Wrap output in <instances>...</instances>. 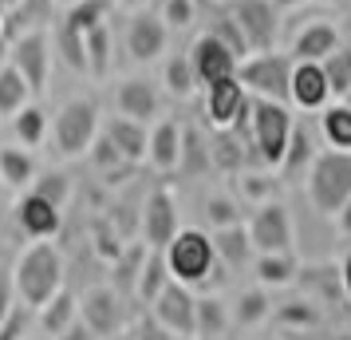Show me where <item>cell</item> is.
<instances>
[{"mask_svg": "<svg viewBox=\"0 0 351 340\" xmlns=\"http://www.w3.org/2000/svg\"><path fill=\"white\" fill-rule=\"evenodd\" d=\"M213 245H217V258L229 273H245L253 269V258H256V245L249 238V226H229V229H213Z\"/></svg>", "mask_w": 351, "mask_h": 340, "instance_id": "d4e9b609", "label": "cell"}, {"mask_svg": "<svg viewBox=\"0 0 351 340\" xmlns=\"http://www.w3.org/2000/svg\"><path fill=\"white\" fill-rule=\"evenodd\" d=\"M316 139H312V131L300 127L296 123V131H292V139H288V150L285 159H280V179H285V186H304V179H308V170H312V162H316Z\"/></svg>", "mask_w": 351, "mask_h": 340, "instance_id": "cb8c5ba5", "label": "cell"}, {"mask_svg": "<svg viewBox=\"0 0 351 340\" xmlns=\"http://www.w3.org/2000/svg\"><path fill=\"white\" fill-rule=\"evenodd\" d=\"M202 218H206L209 234H213V229H229V226L249 222V206L233 190H209L206 202H202Z\"/></svg>", "mask_w": 351, "mask_h": 340, "instance_id": "d6a6232c", "label": "cell"}, {"mask_svg": "<svg viewBox=\"0 0 351 340\" xmlns=\"http://www.w3.org/2000/svg\"><path fill=\"white\" fill-rule=\"evenodd\" d=\"M343 44V32H339V24H332L328 16H312L304 20V24H296L292 28V36H288V56L292 60H324L328 52H335Z\"/></svg>", "mask_w": 351, "mask_h": 340, "instance_id": "d6986e66", "label": "cell"}, {"mask_svg": "<svg viewBox=\"0 0 351 340\" xmlns=\"http://www.w3.org/2000/svg\"><path fill=\"white\" fill-rule=\"evenodd\" d=\"M166 340H197V337H170V332H166Z\"/></svg>", "mask_w": 351, "mask_h": 340, "instance_id": "91938a15", "label": "cell"}, {"mask_svg": "<svg viewBox=\"0 0 351 340\" xmlns=\"http://www.w3.org/2000/svg\"><path fill=\"white\" fill-rule=\"evenodd\" d=\"M319 139L332 150H348L351 155V103L348 99H332L319 111Z\"/></svg>", "mask_w": 351, "mask_h": 340, "instance_id": "d590c367", "label": "cell"}, {"mask_svg": "<svg viewBox=\"0 0 351 340\" xmlns=\"http://www.w3.org/2000/svg\"><path fill=\"white\" fill-rule=\"evenodd\" d=\"M103 135L114 143V150L123 155V162L130 166H143L146 162V146H150V123H138V119H127V115L114 111L107 123H103Z\"/></svg>", "mask_w": 351, "mask_h": 340, "instance_id": "7402d4cb", "label": "cell"}, {"mask_svg": "<svg viewBox=\"0 0 351 340\" xmlns=\"http://www.w3.org/2000/svg\"><path fill=\"white\" fill-rule=\"evenodd\" d=\"M249 340H280V337H249Z\"/></svg>", "mask_w": 351, "mask_h": 340, "instance_id": "6125c7cd", "label": "cell"}, {"mask_svg": "<svg viewBox=\"0 0 351 340\" xmlns=\"http://www.w3.org/2000/svg\"><path fill=\"white\" fill-rule=\"evenodd\" d=\"M146 253H150L146 242H127L123 253L111 261V285L119 293L134 297V285H138V273H143V265H146Z\"/></svg>", "mask_w": 351, "mask_h": 340, "instance_id": "8d00e7d4", "label": "cell"}, {"mask_svg": "<svg viewBox=\"0 0 351 340\" xmlns=\"http://www.w3.org/2000/svg\"><path fill=\"white\" fill-rule=\"evenodd\" d=\"M272 321L280 332H312L324 324V305H316L312 297H292V301L272 308Z\"/></svg>", "mask_w": 351, "mask_h": 340, "instance_id": "836d02e7", "label": "cell"}, {"mask_svg": "<svg viewBox=\"0 0 351 340\" xmlns=\"http://www.w3.org/2000/svg\"><path fill=\"white\" fill-rule=\"evenodd\" d=\"M332 222H335V234H339L343 242H351V198H348V202H343V210L335 214Z\"/></svg>", "mask_w": 351, "mask_h": 340, "instance_id": "c3c4849f", "label": "cell"}, {"mask_svg": "<svg viewBox=\"0 0 351 340\" xmlns=\"http://www.w3.org/2000/svg\"><path fill=\"white\" fill-rule=\"evenodd\" d=\"M241 139L249 143V166H280L288 150V139L296 131V115L288 103H272V99H253L249 115L241 123Z\"/></svg>", "mask_w": 351, "mask_h": 340, "instance_id": "7a4b0ae2", "label": "cell"}, {"mask_svg": "<svg viewBox=\"0 0 351 340\" xmlns=\"http://www.w3.org/2000/svg\"><path fill=\"white\" fill-rule=\"evenodd\" d=\"M304 198L319 218H335L351 198V155L324 146L304 179Z\"/></svg>", "mask_w": 351, "mask_h": 340, "instance_id": "5b68a950", "label": "cell"}, {"mask_svg": "<svg viewBox=\"0 0 351 340\" xmlns=\"http://www.w3.org/2000/svg\"><path fill=\"white\" fill-rule=\"evenodd\" d=\"M80 321L91 328L95 340H114L130 324V301L114 285H91L80 293Z\"/></svg>", "mask_w": 351, "mask_h": 340, "instance_id": "52a82bcc", "label": "cell"}, {"mask_svg": "<svg viewBox=\"0 0 351 340\" xmlns=\"http://www.w3.org/2000/svg\"><path fill=\"white\" fill-rule=\"evenodd\" d=\"M296 285H300L304 297H312L316 305L348 301V297H343V273H339V265H304Z\"/></svg>", "mask_w": 351, "mask_h": 340, "instance_id": "f546056e", "label": "cell"}, {"mask_svg": "<svg viewBox=\"0 0 351 340\" xmlns=\"http://www.w3.org/2000/svg\"><path fill=\"white\" fill-rule=\"evenodd\" d=\"M51 60H56V44H51L48 28H28V32H16V36H12V44H8V64L28 80V87H32L36 95H44V87H48Z\"/></svg>", "mask_w": 351, "mask_h": 340, "instance_id": "9c48e42d", "label": "cell"}, {"mask_svg": "<svg viewBox=\"0 0 351 340\" xmlns=\"http://www.w3.org/2000/svg\"><path fill=\"white\" fill-rule=\"evenodd\" d=\"M324 76H328V83H332V95L335 99H348V91H351V44L343 40L335 52H328L324 60Z\"/></svg>", "mask_w": 351, "mask_h": 340, "instance_id": "b9f144b4", "label": "cell"}, {"mask_svg": "<svg viewBox=\"0 0 351 340\" xmlns=\"http://www.w3.org/2000/svg\"><path fill=\"white\" fill-rule=\"evenodd\" d=\"M332 83L324 76V64L316 60H292V87H288V107H296V111H324L328 103H332Z\"/></svg>", "mask_w": 351, "mask_h": 340, "instance_id": "2e32d148", "label": "cell"}, {"mask_svg": "<svg viewBox=\"0 0 351 340\" xmlns=\"http://www.w3.org/2000/svg\"><path fill=\"white\" fill-rule=\"evenodd\" d=\"M272 301L265 285H253V289H241L233 301H229V313H233V328H261L265 321H272Z\"/></svg>", "mask_w": 351, "mask_h": 340, "instance_id": "1f68e13d", "label": "cell"}, {"mask_svg": "<svg viewBox=\"0 0 351 340\" xmlns=\"http://www.w3.org/2000/svg\"><path fill=\"white\" fill-rule=\"evenodd\" d=\"M20 301H16V285H12V269H4L0 265V321L16 308Z\"/></svg>", "mask_w": 351, "mask_h": 340, "instance_id": "7dc6e473", "label": "cell"}, {"mask_svg": "<svg viewBox=\"0 0 351 340\" xmlns=\"http://www.w3.org/2000/svg\"><path fill=\"white\" fill-rule=\"evenodd\" d=\"M237 80L253 99H272V103H288V87H292V56L280 48L269 52H249L237 67Z\"/></svg>", "mask_w": 351, "mask_h": 340, "instance_id": "8992f818", "label": "cell"}, {"mask_svg": "<svg viewBox=\"0 0 351 340\" xmlns=\"http://www.w3.org/2000/svg\"><path fill=\"white\" fill-rule=\"evenodd\" d=\"M300 258H296V249H280V253H256L253 258V277L256 285H265V289H296V281H300Z\"/></svg>", "mask_w": 351, "mask_h": 340, "instance_id": "603a6c76", "label": "cell"}, {"mask_svg": "<svg viewBox=\"0 0 351 340\" xmlns=\"http://www.w3.org/2000/svg\"><path fill=\"white\" fill-rule=\"evenodd\" d=\"M174 277H170V265H166V253L162 249H150L146 253V265L143 273H138V285H134V297H138V305H154V297H158L166 285H170Z\"/></svg>", "mask_w": 351, "mask_h": 340, "instance_id": "ab89813d", "label": "cell"}, {"mask_svg": "<svg viewBox=\"0 0 351 340\" xmlns=\"http://www.w3.org/2000/svg\"><path fill=\"white\" fill-rule=\"evenodd\" d=\"M182 234V214H178V198L170 186H158L143 198L138 210V242H146L150 249H166Z\"/></svg>", "mask_w": 351, "mask_h": 340, "instance_id": "7c38bea8", "label": "cell"}, {"mask_svg": "<svg viewBox=\"0 0 351 340\" xmlns=\"http://www.w3.org/2000/svg\"><path fill=\"white\" fill-rule=\"evenodd\" d=\"M24 340H56V337H44V332H40V337H24Z\"/></svg>", "mask_w": 351, "mask_h": 340, "instance_id": "680465c9", "label": "cell"}, {"mask_svg": "<svg viewBox=\"0 0 351 340\" xmlns=\"http://www.w3.org/2000/svg\"><path fill=\"white\" fill-rule=\"evenodd\" d=\"M209 146H213V170L217 174H241L249 166V143L241 139V131H213L209 135Z\"/></svg>", "mask_w": 351, "mask_h": 340, "instance_id": "e575fe53", "label": "cell"}, {"mask_svg": "<svg viewBox=\"0 0 351 340\" xmlns=\"http://www.w3.org/2000/svg\"><path fill=\"white\" fill-rule=\"evenodd\" d=\"M4 198H8V186H4V179H0V206H4Z\"/></svg>", "mask_w": 351, "mask_h": 340, "instance_id": "9f6ffc18", "label": "cell"}, {"mask_svg": "<svg viewBox=\"0 0 351 340\" xmlns=\"http://www.w3.org/2000/svg\"><path fill=\"white\" fill-rule=\"evenodd\" d=\"M272 4H276L280 12H296V8H304V4H308V0H272Z\"/></svg>", "mask_w": 351, "mask_h": 340, "instance_id": "816d5d0a", "label": "cell"}, {"mask_svg": "<svg viewBox=\"0 0 351 340\" xmlns=\"http://www.w3.org/2000/svg\"><path fill=\"white\" fill-rule=\"evenodd\" d=\"M339 32L348 36V44H351V16H348V20H343V28H339Z\"/></svg>", "mask_w": 351, "mask_h": 340, "instance_id": "f5cc1de1", "label": "cell"}, {"mask_svg": "<svg viewBox=\"0 0 351 340\" xmlns=\"http://www.w3.org/2000/svg\"><path fill=\"white\" fill-rule=\"evenodd\" d=\"M36 174H40V162H36V155L28 146H20V143L0 146V179H4V186L12 194H24L36 182Z\"/></svg>", "mask_w": 351, "mask_h": 340, "instance_id": "484cf974", "label": "cell"}, {"mask_svg": "<svg viewBox=\"0 0 351 340\" xmlns=\"http://www.w3.org/2000/svg\"><path fill=\"white\" fill-rule=\"evenodd\" d=\"M60 340H95V337H91V328H87L83 321H75V324H71V328H67V332H64Z\"/></svg>", "mask_w": 351, "mask_h": 340, "instance_id": "f907efd6", "label": "cell"}, {"mask_svg": "<svg viewBox=\"0 0 351 340\" xmlns=\"http://www.w3.org/2000/svg\"><path fill=\"white\" fill-rule=\"evenodd\" d=\"M166 253V265H170V277L190 285V289H202V293H213V285H225V265L217 258V245H213V234L209 229H197V226H182L174 242L162 249Z\"/></svg>", "mask_w": 351, "mask_h": 340, "instance_id": "6da1fadb", "label": "cell"}, {"mask_svg": "<svg viewBox=\"0 0 351 340\" xmlns=\"http://www.w3.org/2000/svg\"><path fill=\"white\" fill-rule=\"evenodd\" d=\"M4 4H8V12H16V8L24 4V0H4Z\"/></svg>", "mask_w": 351, "mask_h": 340, "instance_id": "11a10c76", "label": "cell"}, {"mask_svg": "<svg viewBox=\"0 0 351 340\" xmlns=\"http://www.w3.org/2000/svg\"><path fill=\"white\" fill-rule=\"evenodd\" d=\"M87 155H91V162H95L99 174H111V170H127V166H130V162H123V155L114 150V143L103 135V131H99V139L91 143V150H87Z\"/></svg>", "mask_w": 351, "mask_h": 340, "instance_id": "f6af8a7d", "label": "cell"}, {"mask_svg": "<svg viewBox=\"0 0 351 340\" xmlns=\"http://www.w3.org/2000/svg\"><path fill=\"white\" fill-rule=\"evenodd\" d=\"M245 226H249V238H253L256 253L296 249V222H292V210L285 206V198L249 210V222H245Z\"/></svg>", "mask_w": 351, "mask_h": 340, "instance_id": "4fadbf2b", "label": "cell"}, {"mask_svg": "<svg viewBox=\"0 0 351 340\" xmlns=\"http://www.w3.org/2000/svg\"><path fill=\"white\" fill-rule=\"evenodd\" d=\"M158 16L166 20L170 32H193L202 24V0H162Z\"/></svg>", "mask_w": 351, "mask_h": 340, "instance_id": "7bdbcfd3", "label": "cell"}, {"mask_svg": "<svg viewBox=\"0 0 351 340\" xmlns=\"http://www.w3.org/2000/svg\"><path fill=\"white\" fill-rule=\"evenodd\" d=\"M28 190H36L40 198H48V202H56L60 210H67V202H71V190H75V186H71V174H67V170H40Z\"/></svg>", "mask_w": 351, "mask_h": 340, "instance_id": "ee69618b", "label": "cell"}, {"mask_svg": "<svg viewBox=\"0 0 351 340\" xmlns=\"http://www.w3.org/2000/svg\"><path fill=\"white\" fill-rule=\"evenodd\" d=\"M75 321H80V297H75V293H67V289H60L48 305L36 308V328H40L44 337L60 340Z\"/></svg>", "mask_w": 351, "mask_h": 340, "instance_id": "f1b7e54d", "label": "cell"}, {"mask_svg": "<svg viewBox=\"0 0 351 340\" xmlns=\"http://www.w3.org/2000/svg\"><path fill=\"white\" fill-rule=\"evenodd\" d=\"M114 40H111V28H107V20L95 24L91 32H87V76H95L103 80L107 71H111V60H114Z\"/></svg>", "mask_w": 351, "mask_h": 340, "instance_id": "60d3db41", "label": "cell"}, {"mask_svg": "<svg viewBox=\"0 0 351 340\" xmlns=\"http://www.w3.org/2000/svg\"><path fill=\"white\" fill-rule=\"evenodd\" d=\"M225 12L233 16V24L241 28L249 52H269L280 48V8L272 0H221Z\"/></svg>", "mask_w": 351, "mask_h": 340, "instance_id": "ba28073f", "label": "cell"}, {"mask_svg": "<svg viewBox=\"0 0 351 340\" xmlns=\"http://www.w3.org/2000/svg\"><path fill=\"white\" fill-rule=\"evenodd\" d=\"M0 16H8V4H4V0H0Z\"/></svg>", "mask_w": 351, "mask_h": 340, "instance_id": "94428289", "label": "cell"}, {"mask_svg": "<svg viewBox=\"0 0 351 340\" xmlns=\"http://www.w3.org/2000/svg\"><path fill=\"white\" fill-rule=\"evenodd\" d=\"M249 103H253V95L245 91V83L237 76L202 87V115H206L209 131H237L249 115Z\"/></svg>", "mask_w": 351, "mask_h": 340, "instance_id": "30bf717a", "label": "cell"}, {"mask_svg": "<svg viewBox=\"0 0 351 340\" xmlns=\"http://www.w3.org/2000/svg\"><path fill=\"white\" fill-rule=\"evenodd\" d=\"M99 131H103V103L95 95H71L60 103V111L51 115V155L56 159H83L91 143L99 139Z\"/></svg>", "mask_w": 351, "mask_h": 340, "instance_id": "277c9868", "label": "cell"}, {"mask_svg": "<svg viewBox=\"0 0 351 340\" xmlns=\"http://www.w3.org/2000/svg\"><path fill=\"white\" fill-rule=\"evenodd\" d=\"M328 340H351V328H343V332H335V337H328Z\"/></svg>", "mask_w": 351, "mask_h": 340, "instance_id": "db71d44e", "label": "cell"}, {"mask_svg": "<svg viewBox=\"0 0 351 340\" xmlns=\"http://www.w3.org/2000/svg\"><path fill=\"white\" fill-rule=\"evenodd\" d=\"M170 28H166V20L154 12V8H134L127 16V32H123V44H127V56L130 64H158L162 56L170 52Z\"/></svg>", "mask_w": 351, "mask_h": 340, "instance_id": "8fae6325", "label": "cell"}, {"mask_svg": "<svg viewBox=\"0 0 351 340\" xmlns=\"http://www.w3.org/2000/svg\"><path fill=\"white\" fill-rule=\"evenodd\" d=\"M32 99H36V91L28 87V80L4 60V64H0V119H12V115L24 111Z\"/></svg>", "mask_w": 351, "mask_h": 340, "instance_id": "f35d334b", "label": "cell"}, {"mask_svg": "<svg viewBox=\"0 0 351 340\" xmlns=\"http://www.w3.org/2000/svg\"><path fill=\"white\" fill-rule=\"evenodd\" d=\"M12 218H16L20 234L28 238V242H51L60 226H64V210L48 202V198H40L36 190H24L16 198V206H12Z\"/></svg>", "mask_w": 351, "mask_h": 340, "instance_id": "e0dca14e", "label": "cell"}, {"mask_svg": "<svg viewBox=\"0 0 351 340\" xmlns=\"http://www.w3.org/2000/svg\"><path fill=\"white\" fill-rule=\"evenodd\" d=\"M32 317H36V308H28V305H16L4 321H0V340H24L28 337V324H32Z\"/></svg>", "mask_w": 351, "mask_h": 340, "instance_id": "bcb514c9", "label": "cell"}, {"mask_svg": "<svg viewBox=\"0 0 351 340\" xmlns=\"http://www.w3.org/2000/svg\"><path fill=\"white\" fill-rule=\"evenodd\" d=\"M348 103H351V91H348Z\"/></svg>", "mask_w": 351, "mask_h": 340, "instance_id": "e7e4bbea", "label": "cell"}, {"mask_svg": "<svg viewBox=\"0 0 351 340\" xmlns=\"http://www.w3.org/2000/svg\"><path fill=\"white\" fill-rule=\"evenodd\" d=\"M178 170H186L190 179L197 174H209L213 170V146H209V135L202 127H182V166Z\"/></svg>", "mask_w": 351, "mask_h": 340, "instance_id": "74e56055", "label": "cell"}, {"mask_svg": "<svg viewBox=\"0 0 351 340\" xmlns=\"http://www.w3.org/2000/svg\"><path fill=\"white\" fill-rule=\"evenodd\" d=\"M114 111L138 119V123H154L162 115V87L150 76H127L114 83Z\"/></svg>", "mask_w": 351, "mask_h": 340, "instance_id": "ac0fdd59", "label": "cell"}, {"mask_svg": "<svg viewBox=\"0 0 351 340\" xmlns=\"http://www.w3.org/2000/svg\"><path fill=\"white\" fill-rule=\"evenodd\" d=\"M114 4H119V0H114Z\"/></svg>", "mask_w": 351, "mask_h": 340, "instance_id": "03108f58", "label": "cell"}, {"mask_svg": "<svg viewBox=\"0 0 351 340\" xmlns=\"http://www.w3.org/2000/svg\"><path fill=\"white\" fill-rule=\"evenodd\" d=\"M324 4H343V0H324Z\"/></svg>", "mask_w": 351, "mask_h": 340, "instance_id": "be15d7a7", "label": "cell"}, {"mask_svg": "<svg viewBox=\"0 0 351 340\" xmlns=\"http://www.w3.org/2000/svg\"><path fill=\"white\" fill-rule=\"evenodd\" d=\"M4 123H8V119H0V146H4V131H8Z\"/></svg>", "mask_w": 351, "mask_h": 340, "instance_id": "6f0895ef", "label": "cell"}, {"mask_svg": "<svg viewBox=\"0 0 351 340\" xmlns=\"http://www.w3.org/2000/svg\"><path fill=\"white\" fill-rule=\"evenodd\" d=\"M190 60H193V71H197V83L206 87V83H217V80H229V76H237L241 67V56L229 44H221L213 32H202L193 36L190 44Z\"/></svg>", "mask_w": 351, "mask_h": 340, "instance_id": "9a60e30c", "label": "cell"}, {"mask_svg": "<svg viewBox=\"0 0 351 340\" xmlns=\"http://www.w3.org/2000/svg\"><path fill=\"white\" fill-rule=\"evenodd\" d=\"M162 91L170 99H190L202 91V83H197V71H193V60L190 52H166L162 56Z\"/></svg>", "mask_w": 351, "mask_h": 340, "instance_id": "83f0119b", "label": "cell"}, {"mask_svg": "<svg viewBox=\"0 0 351 340\" xmlns=\"http://www.w3.org/2000/svg\"><path fill=\"white\" fill-rule=\"evenodd\" d=\"M8 135H12V143L28 146V150H40V146H48V139H51V115L32 99L24 111H16L8 119Z\"/></svg>", "mask_w": 351, "mask_h": 340, "instance_id": "4316f807", "label": "cell"}, {"mask_svg": "<svg viewBox=\"0 0 351 340\" xmlns=\"http://www.w3.org/2000/svg\"><path fill=\"white\" fill-rule=\"evenodd\" d=\"M233 194L256 210V206H265V202H276V198H285V179H280V170H272V166H245L241 174H233Z\"/></svg>", "mask_w": 351, "mask_h": 340, "instance_id": "44dd1931", "label": "cell"}, {"mask_svg": "<svg viewBox=\"0 0 351 340\" xmlns=\"http://www.w3.org/2000/svg\"><path fill=\"white\" fill-rule=\"evenodd\" d=\"M150 317H154V324H158L162 332H170V337H193V328H197V289L182 285V281H170V285L154 297Z\"/></svg>", "mask_w": 351, "mask_h": 340, "instance_id": "5bb4252c", "label": "cell"}, {"mask_svg": "<svg viewBox=\"0 0 351 340\" xmlns=\"http://www.w3.org/2000/svg\"><path fill=\"white\" fill-rule=\"evenodd\" d=\"M229 328H233L229 301H225L221 293H197V328H193V337L197 340H221Z\"/></svg>", "mask_w": 351, "mask_h": 340, "instance_id": "4dcf8cb0", "label": "cell"}, {"mask_svg": "<svg viewBox=\"0 0 351 340\" xmlns=\"http://www.w3.org/2000/svg\"><path fill=\"white\" fill-rule=\"evenodd\" d=\"M12 285H16V301L28 308L48 305L56 293L64 289V253L51 242H28L20 249L16 265H12Z\"/></svg>", "mask_w": 351, "mask_h": 340, "instance_id": "3957f363", "label": "cell"}, {"mask_svg": "<svg viewBox=\"0 0 351 340\" xmlns=\"http://www.w3.org/2000/svg\"><path fill=\"white\" fill-rule=\"evenodd\" d=\"M146 166L158 174H174L182 166V123L170 115H158L150 123V146H146Z\"/></svg>", "mask_w": 351, "mask_h": 340, "instance_id": "ffe728a7", "label": "cell"}, {"mask_svg": "<svg viewBox=\"0 0 351 340\" xmlns=\"http://www.w3.org/2000/svg\"><path fill=\"white\" fill-rule=\"evenodd\" d=\"M339 273H343V297H348V305H351V245H348V253H343V261H339Z\"/></svg>", "mask_w": 351, "mask_h": 340, "instance_id": "681fc988", "label": "cell"}]
</instances>
